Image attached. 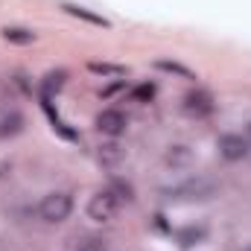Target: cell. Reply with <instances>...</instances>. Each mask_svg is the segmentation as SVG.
I'll return each instance as SVG.
<instances>
[{"instance_id": "obj_10", "label": "cell", "mask_w": 251, "mask_h": 251, "mask_svg": "<svg viewBox=\"0 0 251 251\" xmlns=\"http://www.w3.org/2000/svg\"><path fill=\"white\" fill-rule=\"evenodd\" d=\"M164 161L170 167H187L190 161H193V149L190 146H170L167 155H164Z\"/></svg>"}, {"instance_id": "obj_8", "label": "cell", "mask_w": 251, "mask_h": 251, "mask_svg": "<svg viewBox=\"0 0 251 251\" xmlns=\"http://www.w3.org/2000/svg\"><path fill=\"white\" fill-rule=\"evenodd\" d=\"M204 237H207V228H204V225H187V228L176 231V243H178L181 249H193V246L204 243Z\"/></svg>"}, {"instance_id": "obj_4", "label": "cell", "mask_w": 251, "mask_h": 251, "mask_svg": "<svg viewBox=\"0 0 251 251\" xmlns=\"http://www.w3.org/2000/svg\"><path fill=\"white\" fill-rule=\"evenodd\" d=\"M216 149H219V155L225 161H243V158H249V152H251L249 140L243 134H222L219 143H216Z\"/></svg>"}, {"instance_id": "obj_11", "label": "cell", "mask_w": 251, "mask_h": 251, "mask_svg": "<svg viewBox=\"0 0 251 251\" xmlns=\"http://www.w3.org/2000/svg\"><path fill=\"white\" fill-rule=\"evenodd\" d=\"M21 128H24V117H21L18 111H9V114L0 117V137H12V134H18Z\"/></svg>"}, {"instance_id": "obj_9", "label": "cell", "mask_w": 251, "mask_h": 251, "mask_svg": "<svg viewBox=\"0 0 251 251\" xmlns=\"http://www.w3.org/2000/svg\"><path fill=\"white\" fill-rule=\"evenodd\" d=\"M0 32H3V38L9 44H32L35 41V32L26 29V26H3Z\"/></svg>"}, {"instance_id": "obj_18", "label": "cell", "mask_w": 251, "mask_h": 251, "mask_svg": "<svg viewBox=\"0 0 251 251\" xmlns=\"http://www.w3.org/2000/svg\"><path fill=\"white\" fill-rule=\"evenodd\" d=\"M79 251H105V246H100V243H88V246H82Z\"/></svg>"}, {"instance_id": "obj_6", "label": "cell", "mask_w": 251, "mask_h": 251, "mask_svg": "<svg viewBox=\"0 0 251 251\" xmlns=\"http://www.w3.org/2000/svg\"><path fill=\"white\" fill-rule=\"evenodd\" d=\"M184 111L196 114V117H207L213 111V97L207 91H190L184 97Z\"/></svg>"}, {"instance_id": "obj_12", "label": "cell", "mask_w": 251, "mask_h": 251, "mask_svg": "<svg viewBox=\"0 0 251 251\" xmlns=\"http://www.w3.org/2000/svg\"><path fill=\"white\" fill-rule=\"evenodd\" d=\"M155 67H158V70H164V73H173V76H181V79H196V73L190 70L187 64H181V62H170V59H158V62H155Z\"/></svg>"}, {"instance_id": "obj_20", "label": "cell", "mask_w": 251, "mask_h": 251, "mask_svg": "<svg viewBox=\"0 0 251 251\" xmlns=\"http://www.w3.org/2000/svg\"><path fill=\"white\" fill-rule=\"evenodd\" d=\"M243 251H251V246H249V249H243Z\"/></svg>"}, {"instance_id": "obj_1", "label": "cell", "mask_w": 251, "mask_h": 251, "mask_svg": "<svg viewBox=\"0 0 251 251\" xmlns=\"http://www.w3.org/2000/svg\"><path fill=\"white\" fill-rule=\"evenodd\" d=\"M213 193H216V184L207 178H190L184 184L164 190V196L173 201H204V199H213Z\"/></svg>"}, {"instance_id": "obj_19", "label": "cell", "mask_w": 251, "mask_h": 251, "mask_svg": "<svg viewBox=\"0 0 251 251\" xmlns=\"http://www.w3.org/2000/svg\"><path fill=\"white\" fill-rule=\"evenodd\" d=\"M249 134H251V123H249Z\"/></svg>"}, {"instance_id": "obj_16", "label": "cell", "mask_w": 251, "mask_h": 251, "mask_svg": "<svg viewBox=\"0 0 251 251\" xmlns=\"http://www.w3.org/2000/svg\"><path fill=\"white\" fill-rule=\"evenodd\" d=\"M152 97H155V85L152 82H143V85H137L131 91V100H137V102H149Z\"/></svg>"}, {"instance_id": "obj_7", "label": "cell", "mask_w": 251, "mask_h": 251, "mask_svg": "<svg viewBox=\"0 0 251 251\" xmlns=\"http://www.w3.org/2000/svg\"><path fill=\"white\" fill-rule=\"evenodd\" d=\"M62 9L67 12V15H73V18L85 21V24H94V26H102V29H108V26H111L102 15H97V12H91V9H85V6H76V3H62Z\"/></svg>"}, {"instance_id": "obj_3", "label": "cell", "mask_w": 251, "mask_h": 251, "mask_svg": "<svg viewBox=\"0 0 251 251\" xmlns=\"http://www.w3.org/2000/svg\"><path fill=\"white\" fill-rule=\"evenodd\" d=\"M117 210H120V199H117L111 190H100V193L88 201V216H91L94 222H108V219L117 216Z\"/></svg>"}, {"instance_id": "obj_14", "label": "cell", "mask_w": 251, "mask_h": 251, "mask_svg": "<svg viewBox=\"0 0 251 251\" xmlns=\"http://www.w3.org/2000/svg\"><path fill=\"white\" fill-rule=\"evenodd\" d=\"M123 158V149L117 146V143H105V146H100V161L102 164H117Z\"/></svg>"}, {"instance_id": "obj_17", "label": "cell", "mask_w": 251, "mask_h": 251, "mask_svg": "<svg viewBox=\"0 0 251 251\" xmlns=\"http://www.w3.org/2000/svg\"><path fill=\"white\" fill-rule=\"evenodd\" d=\"M108 190H111L120 201H131V199H134V190L128 187V184H123V181H111V187Z\"/></svg>"}, {"instance_id": "obj_15", "label": "cell", "mask_w": 251, "mask_h": 251, "mask_svg": "<svg viewBox=\"0 0 251 251\" xmlns=\"http://www.w3.org/2000/svg\"><path fill=\"white\" fill-rule=\"evenodd\" d=\"M64 76H67V73H64V70H59V73H50V76L44 79V97H50L53 91H59V88H62V85H64Z\"/></svg>"}, {"instance_id": "obj_5", "label": "cell", "mask_w": 251, "mask_h": 251, "mask_svg": "<svg viewBox=\"0 0 251 251\" xmlns=\"http://www.w3.org/2000/svg\"><path fill=\"white\" fill-rule=\"evenodd\" d=\"M126 126H128V120H126L123 111H117V108H105V111L97 114V128L102 134H108V137H120L126 131Z\"/></svg>"}, {"instance_id": "obj_13", "label": "cell", "mask_w": 251, "mask_h": 251, "mask_svg": "<svg viewBox=\"0 0 251 251\" xmlns=\"http://www.w3.org/2000/svg\"><path fill=\"white\" fill-rule=\"evenodd\" d=\"M88 70L91 73H100V76H126V67L123 64H108V62H91L88 64Z\"/></svg>"}, {"instance_id": "obj_2", "label": "cell", "mask_w": 251, "mask_h": 251, "mask_svg": "<svg viewBox=\"0 0 251 251\" xmlns=\"http://www.w3.org/2000/svg\"><path fill=\"white\" fill-rule=\"evenodd\" d=\"M70 210H73L70 193H47V196L41 199V204H38V216H41L44 222H50V225L64 222V219L70 216Z\"/></svg>"}]
</instances>
